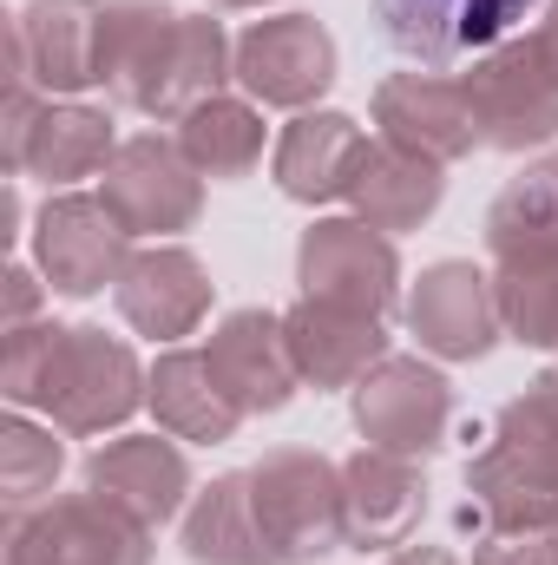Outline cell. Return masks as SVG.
Listing matches in <instances>:
<instances>
[{
    "label": "cell",
    "mask_w": 558,
    "mask_h": 565,
    "mask_svg": "<svg viewBox=\"0 0 558 565\" xmlns=\"http://www.w3.org/2000/svg\"><path fill=\"white\" fill-rule=\"evenodd\" d=\"M0 546V565H151V526L86 487L7 513Z\"/></svg>",
    "instance_id": "obj_3"
},
{
    "label": "cell",
    "mask_w": 558,
    "mask_h": 565,
    "mask_svg": "<svg viewBox=\"0 0 558 565\" xmlns=\"http://www.w3.org/2000/svg\"><path fill=\"white\" fill-rule=\"evenodd\" d=\"M348 415H355L368 447H388V454L420 460L453 427V382L433 362H420V355H382L348 388Z\"/></svg>",
    "instance_id": "obj_9"
},
{
    "label": "cell",
    "mask_w": 558,
    "mask_h": 565,
    "mask_svg": "<svg viewBox=\"0 0 558 565\" xmlns=\"http://www.w3.org/2000/svg\"><path fill=\"white\" fill-rule=\"evenodd\" d=\"M388 565H460V559H453V553H440V546H401Z\"/></svg>",
    "instance_id": "obj_35"
},
{
    "label": "cell",
    "mask_w": 558,
    "mask_h": 565,
    "mask_svg": "<svg viewBox=\"0 0 558 565\" xmlns=\"http://www.w3.org/2000/svg\"><path fill=\"white\" fill-rule=\"evenodd\" d=\"M335 33L315 13H277V20H250L237 33V86L257 106L277 113H315V99L335 86Z\"/></svg>",
    "instance_id": "obj_7"
},
{
    "label": "cell",
    "mask_w": 558,
    "mask_h": 565,
    "mask_svg": "<svg viewBox=\"0 0 558 565\" xmlns=\"http://www.w3.org/2000/svg\"><path fill=\"white\" fill-rule=\"evenodd\" d=\"M362 158H368V132L348 113H296L270 151V178L296 204H335L348 198Z\"/></svg>",
    "instance_id": "obj_19"
},
{
    "label": "cell",
    "mask_w": 558,
    "mask_h": 565,
    "mask_svg": "<svg viewBox=\"0 0 558 565\" xmlns=\"http://www.w3.org/2000/svg\"><path fill=\"white\" fill-rule=\"evenodd\" d=\"M408 329L433 362H480L500 349L506 322H500V289L480 264L466 257H440L427 264L420 282L408 289Z\"/></svg>",
    "instance_id": "obj_12"
},
{
    "label": "cell",
    "mask_w": 558,
    "mask_h": 565,
    "mask_svg": "<svg viewBox=\"0 0 558 565\" xmlns=\"http://www.w3.org/2000/svg\"><path fill=\"white\" fill-rule=\"evenodd\" d=\"M204 362H211L217 388L237 402V415H282L296 402V388H302L277 309H230L211 329Z\"/></svg>",
    "instance_id": "obj_13"
},
{
    "label": "cell",
    "mask_w": 558,
    "mask_h": 565,
    "mask_svg": "<svg viewBox=\"0 0 558 565\" xmlns=\"http://www.w3.org/2000/svg\"><path fill=\"white\" fill-rule=\"evenodd\" d=\"M40 113H46V93H40L33 79L7 73V106H0V158H7V171H13V178L26 171V139H33Z\"/></svg>",
    "instance_id": "obj_32"
},
{
    "label": "cell",
    "mask_w": 558,
    "mask_h": 565,
    "mask_svg": "<svg viewBox=\"0 0 558 565\" xmlns=\"http://www.w3.org/2000/svg\"><path fill=\"white\" fill-rule=\"evenodd\" d=\"M473 565H558V520H513V526H480Z\"/></svg>",
    "instance_id": "obj_31"
},
{
    "label": "cell",
    "mask_w": 558,
    "mask_h": 565,
    "mask_svg": "<svg viewBox=\"0 0 558 565\" xmlns=\"http://www.w3.org/2000/svg\"><path fill=\"white\" fill-rule=\"evenodd\" d=\"M119 316L151 335V342H178L211 316V270L184 250V244H144L112 282Z\"/></svg>",
    "instance_id": "obj_18"
},
{
    "label": "cell",
    "mask_w": 558,
    "mask_h": 565,
    "mask_svg": "<svg viewBox=\"0 0 558 565\" xmlns=\"http://www.w3.org/2000/svg\"><path fill=\"white\" fill-rule=\"evenodd\" d=\"M230 60H237V40H224V20L178 13V26H171V40H164V53H158V66H151V79H144V93H139V113L144 119H184V113H197L204 99L224 93V79H237Z\"/></svg>",
    "instance_id": "obj_20"
},
{
    "label": "cell",
    "mask_w": 558,
    "mask_h": 565,
    "mask_svg": "<svg viewBox=\"0 0 558 565\" xmlns=\"http://www.w3.org/2000/svg\"><path fill=\"white\" fill-rule=\"evenodd\" d=\"M144 382H151V369H139L132 342H119L93 322H73L40 375L33 408L60 434H106L144 408Z\"/></svg>",
    "instance_id": "obj_1"
},
{
    "label": "cell",
    "mask_w": 558,
    "mask_h": 565,
    "mask_svg": "<svg viewBox=\"0 0 558 565\" xmlns=\"http://www.w3.org/2000/svg\"><path fill=\"white\" fill-rule=\"evenodd\" d=\"M99 198L112 204V217L132 231V237H178L204 217V171L184 158L178 139H158V132H139V139H119L106 178H99Z\"/></svg>",
    "instance_id": "obj_6"
},
{
    "label": "cell",
    "mask_w": 558,
    "mask_h": 565,
    "mask_svg": "<svg viewBox=\"0 0 558 565\" xmlns=\"http://www.w3.org/2000/svg\"><path fill=\"white\" fill-rule=\"evenodd\" d=\"M66 467V447L53 440V422H26V415H7L0 422V500L7 513H26L40 500H53V480Z\"/></svg>",
    "instance_id": "obj_28"
},
{
    "label": "cell",
    "mask_w": 558,
    "mask_h": 565,
    "mask_svg": "<svg viewBox=\"0 0 558 565\" xmlns=\"http://www.w3.org/2000/svg\"><path fill=\"white\" fill-rule=\"evenodd\" d=\"M282 335H289L302 388H315V395L355 388L388 355L382 316H362V309H342V302H315V296H302L296 309H282Z\"/></svg>",
    "instance_id": "obj_17"
},
{
    "label": "cell",
    "mask_w": 558,
    "mask_h": 565,
    "mask_svg": "<svg viewBox=\"0 0 558 565\" xmlns=\"http://www.w3.org/2000/svg\"><path fill=\"white\" fill-rule=\"evenodd\" d=\"M375 126H382L388 145L420 151L433 164H460L466 151H480L473 99L447 73H388L375 86Z\"/></svg>",
    "instance_id": "obj_14"
},
{
    "label": "cell",
    "mask_w": 558,
    "mask_h": 565,
    "mask_svg": "<svg viewBox=\"0 0 558 565\" xmlns=\"http://www.w3.org/2000/svg\"><path fill=\"white\" fill-rule=\"evenodd\" d=\"M440 198H447V164H433L420 151H401V145H388V139L368 145V158H362V171L348 184L355 217L375 224V231H388V237L420 231L440 211Z\"/></svg>",
    "instance_id": "obj_21"
},
{
    "label": "cell",
    "mask_w": 558,
    "mask_h": 565,
    "mask_svg": "<svg viewBox=\"0 0 558 565\" xmlns=\"http://www.w3.org/2000/svg\"><path fill=\"white\" fill-rule=\"evenodd\" d=\"M106 0H26L7 20V73L33 79L46 99H79L99 86Z\"/></svg>",
    "instance_id": "obj_10"
},
{
    "label": "cell",
    "mask_w": 558,
    "mask_h": 565,
    "mask_svg": "<svg viewBox=\"0 0 558 565\" xmlns=\"http://www.w3.org/2000/svg\"><path fill=\"white\" fill-rule=\"evenodd\" d=\"M60 335H66V322H13V329H7V342H0V395H7L13 408H33L40 375H46Z\"/></svg>",
    "instance_id": "obj_30"
},
{
    "label": "cell",
    "mask_w": 558,
    "mask_h": 565,
    "mask_svg": "<svg viewBox=\"0 0 558 565\" xmlns=\"http://www.w3.org/2000/svg\"><path fill=\"white\" fill-rule=\"evenodd\" d=\"M539 0H375V26L415 66H460L526 26Z\"/></svg>",
    "instance_id": "obj_11"
},
{
    "label": "cell",
    "mask_w": 558,
    "mask_h": 565,
    "mask_svg": "<svg viewBox=\"0 0 558 565\" xmlns=\"http://www.w3.org/2000/svg\"><path fill=\"white\" fill-rule=\"evenodd\" d=\"M112 113L106 106H86V99H46L33 139H26V171L20 178H40V184H79L93 171L112 164Z\"/></svg>",
    "instance_id": "obj_25"
},
{
    "label": "cell",
    "mask_w": 558,
    "mask_h": 565,
    "mask_svg": "<svg viewBox=\"0 0 558 565\" xmlns=\"http://www.w3.org/2000/svg\"><path fill=\"white\" fill-rule=\"evenodd\" d=\"M264 139H270V126H264L257 99H230V93H217V99H204L197 113L178 119L184 158L204 178H224V184H237V178H250L264 164Z\"/></svg>",
    "instance_id": "obj_26"
},
{
    "label": "cell",
    "mask_w": 558,
    "mask_h": 565,
    "mask_svg": "<svg viewBox=\"0 0 558 565\" xmlns=\"http://www.w3.org/2000/svg\"><path fill=\"white\" fill-rule=\"evenodd\" d=\"M427 513V480H420V460L408 454H388V447H368L342 460V520H348V546L355 553H395L408 546Z\"/></svg>",
    "instance_id": "obj_15"
},
{
    "label": "cell",
    "mask_w": 558,
    "mask_h": 565,
    "mask_svg": "<svg viewBox=\"0 0 558 565\" xmlns=\"http://www.w3.org/2000/svg\"><path fill=\"white\" fill-rule=\"evenodd\" d=\"M46 296H53L46 282L33 277L26 264H13V270H7V329H13V322H40V302H46Z\"/></svg>",
    "instance_id": "obj_33"
},
{
    "label": "cell",
    "mask_w": 558,
    "mask_h": 565,
    "mask_svg": "<svg viewBox=\"0 0 558 565\" xmlns=\"http://www.w3.org/2000/svg\"><path fill=\"white\" fill-rule=\"evenodd\" d=\"M500 322L526 349H558V264H493Z\"/></svg>",
    "instance_id": "obj_29"
},
{
    "label": "cell",
    "mask_w": 558,
    "mask_h": 565,
    "mask_svg": "<svg viewBox=\"0 0 558 565\" xmlns=\"http://www.w3.org/2000/svg\"><path fill=\"white\" fill-rule=\"evenodd\" d=\"M178 26V7L164 0H106V33H99V86L139 113V93Z\"/></svg>",
    "instance_id": "obj_27"
},
{
    "label": "cell",
    "mask_w": 558,
    "mask_h": 565,
    "mask_svg": "<svg viewBox=\"0 0 558 565\" xmlns=\"http://www.w3.org/2000/svg\"><path fill=\"white\" fill-rule=\"evenodd\" d=\"M250 500H257V526L277 565H315L322 553L348 546L342 467L315 447H270L250 467Z\"/></svg>",
    "instance_id": "obj_2"
},
{
    "label": "cell",
    "mask_w": 558,
    "mask_h": 565,
    "mask_svg": "<svg viewBox=\"0 0 558 565\" xmlns=\"http://www.w3.org/2000/svg\"><path fill=\"white\" fill-rule=\"evenodd\" d=\"M86 487L158 533V526L184 520V507H191V460L164 434H119L86 454Z\"/></svg>",
    "instance_id": "obj_16"
},
{
    "label": "cell",
    "mask_w": 558,
    "mask_h": 565,
    "mask_svg": "<svg viewBox=\"0 0 558 565\" xmlns=\"http://www.w3.org/2000/svg\"><path fill=\"white\" fill-rule=\"evenodd\" d=\"M296 282L315 302H342V309H362V316L388 322V309L401 302L395 237L362 224V217H322L296 244Z\"/></svg>",
    "instance_id": "obj_8"
},
{
    "label": "cell",
    "mask_w": 558,
    "mask_h": 565,
    "mask_svg": "<svg viewBox=\"0 0 558 565\" xmlns=\"http://www.w3.org/2000/svg\"><path fill=\"white\" fill-rule=\"evenodd\" d=\"M486 257L493 264H558V151L526 158L486 204Z\"/></svg>",
    "instance_id": "obj_22"
},
{
    "label": "cell",
    "mask_w": 558,
    "mask_h": 565,
    "mask_svg": "<svg viewBox=\"0 0 558 565\" xmlns=\"http://www.w3.org/2000/svg\"><path fill=\"white\" fill-rule=\"evenodd\" d=\"M144 408L158 415V427H164L171 440H204V447L230 440L237 422H244V415H237V402L217 388V375H211L204 349H164V355L151 362Z\"/></svg>",
    "instance_id": "obj_23"
},
{
    "label": "cell",
    "mask_w": 558,
    "mask_h": 565,
    "mask_svg": "<svg viewBox=\"0 0 558 565\" xmlns=\"http://www.w3.org/2000/svg\"><path fill=\"white\" fill-rule=\"evenodd\" d=\"M533 46L546 53V66L558 73V0H546V7H539V26H533Z\"/></svg>",
    "instance_id": "obj_34"
},
{
    "label": "cell",
    "mask_w": 558,
    "mask_h": 565,
    "mask_svg": "<svg viewBox=\"0 0 558 565\" xmlns=\"http://www.w3.org/2000/svg\"><path fill=\"white\" fill-rule=\"evenodd\" d=\"M126 264H132V231L112 217L106 198L60 191V198L40 204V217H33V270L46 277L53 296L86 302V296L112 289Z\"/></svg>",
    "instance_id": "obj_5"
},
{
    "label": "cell",
    "mask_w": 558,
    "mask_h": 565,
    "mask_svg": "<svg viewBox=\"0 0 558 565\" xmlns=\"http://www.w3.org/2000/svg\"><path fill=\"white\" fill-rule=\"evenodd\" d=\"M460 86L473 99L480 145H493V151H539V145L558 139V73L533 46V33H513L493 53H480L460 73Z\"/></svg>",
    "instance_id": "obj_4"
},
{
    "label": "cell",
    "mask_w": 558,
    "mask_h": 565,
    "mask_svg": "<svg viewBox=\"0 0 558 565\" xmlns=\"http://www.w3.org/2000/svg\"><path fill=\"white\" fill-rule=\"evenodd\" d=\"M178 546L191 565H277L264 526H257L250 473H217L204 493H191Z\"/></svg>",
    "instance_id": "obj_24"
},
{
    "label": "cell",
    "mask_w": 558,
    "mask_h": 565,
    "mask_svg": "<svg viewBox=\"0 0 558 565\" xmlns=\"http://www.w3.org/2000/svg\"><path fill=\"white\" fill-rule=\"evenodd\" d=\"M211 7H264V0H211Z\"/></svg>",
    "instance_id": "obj_36"
}]
</instances>
